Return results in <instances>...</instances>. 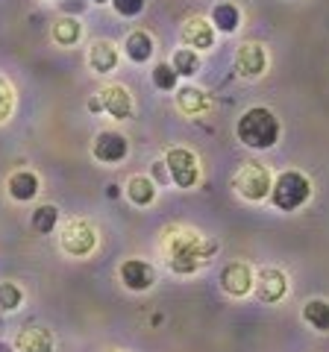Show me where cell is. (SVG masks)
I'll return each mask as SVG.
<instances>
[{"mask_svg": "<svg viewBox=\"0 0 329 352\" xmlns=\"http://www.w3.org/2000/svg\"><path fill=\"white\" fill-rule=\"evenodd\" d=\"M162 250H164V261L177 276H189L197 273L217 252V241L203 238L197 229H185V226H171L162 238Z\"/></svg>", "mask_w": 329, "mask_h": 352, "instance_id": "6da1fadb", "label": "cell"}, {"mask_svg": "<svg viewBox=\"0 0 329 352\" xmlns=\"http://www.w3.org/2000/svg\"><path fill=\"white\" fill-rule=\"evenodd\" d=\"M279 132H282V126H279L277 115H273L270 109H265V106L247 109V112L238 118V124H235L238 141L244 147H250V150H270L279 141Z\"/></svg>", "mask_w": 329, "mask_h": 352, "instance_id": "7a4b0ae2", "label": "cell"}, {"mask_svg": "<svg viewBox=\"0 0 329 352\" xmlns=\"http://www.w3.org/2000/svg\"><path fill=\"white\" fill-rule=\"evenodd\" d=\"M268 197L279 212H297V208L312 197V182H309V176H303L300 170H285L270 182Z\"/></svg>", "mask_w": 329, "mask_h": 352, "instance_id": "3957f363", "label": "cell"}, {"mask_svg": "<svg viewBox=\"0 0 329 352\" xmlns=\"http://www.w3.org/2000/svg\"><path fill=\"white\" fill-rule=\"evenodd\" d=\"M59 247L65 256L71 258H85L92 256L94 247H97V229L83 217H74L62 226V235H59Z\"/></svg>", "mask_w": 329, "mask_h": 352, "instance_id": "277c9868", "label": "cell"}, {"mask_svg": "<svg viewBox=\"0 0 329 352\" xmlns=\"http://www.w3.org/2000/svg\"><path fill=\"white\" fill-rule=\"evenodd\" d=\"M162 162L177 188H194V185L200 182V162H197V156L189 147H171Z\"/></svg>", "mask_w": 329, "mask_h": 352, "instance_id": "5b68a950", "label": "cell"}, {"mask_svg": "<svg viewBox=\"0 0 329 352\" xmlns=\"http://www.w3.org/2000/svg\"><path fill=\"white\" fill-rule=\"evenodd\" d=\"M233 188L244 197V200L259 203V200H265V197L270 194V173H268L265 164L247 162V164H241L238 168L235 179H233Z\"/></svg>", "mask_w": 329, "mask_h": 352, "instance_id": "8992f818", "label": "cell"}, {"mask_svg": "<svg viewBox=\"0 0 329 352\" xmlns=\"http://www.w3.org/2000/svg\"><path fill=\"white\" fill-rule=\"evenodd\" d=\"M127 153H129L127 135H120V132H115V129L97 132V138H94V144H92V156L100 162V164H118V162H124Z\"/></svg>", "mask_w": 329, "mask_h": 352, "instance_id": "52a82bcc", "label": "cell"}, {"mask_svg": "<svg viewBox=\"0 0 329 352\" xmlns=\"http://www.w3.org/2000/svg\"><path fill=\"white\" fill-rule=\"evenodd\" d=\"M253 291L265 305H273L288 294V276L279 267H262L253 276Z\"/></svg>", "mask_w": 329, "mask_h": 352, "instance_id": "ba28073f", "label": "cell"}, {"mask_svg": "<svg viewBox=\"0 0 329 352\" xmlns=\"http://www.w3.org/2000/svg\"><path fill=\"white\" fill-rule=\"evenodd\" d=\"M118 276H120V282H124V288L141 294V291L153 288V282H156V270H153V264L145 261V258H127L118 267Z\"/></svg>", "mask_w": 329, "mask_h": 352, "instance_id": "9c48e42d", "label": "cell"}, {"mask_svg": "<svg viewBox=\"0 0 329 352\" xmlns=\"http://www.w3.org/2000/svg\"><path fill=\"white\" fill-rule=\"evenodd\" d=\"M97 100H100V112H106L115 120H127L133 118V94L127 91L124 85H106L97 91Z\"/></svg>", "mask_w": 329, "mask_h": 352, "instance_id": "30bf717a", "label": "cell"}, {"mask_svg": "<svg viewBox=\"0 0 329 352\" xmlns=\"http://www.w3.org/2000/svg\"><path fill=\"white\" fill-rule=\"evenodd\" d=\"M180 38L185 47H191V50H212L215 47V27H212V21L209 18H200V15H194L189 18L182 24L180 30Z\"/></svg>", "mask_w": 329, "mask_h": 352, "instance_id": "8fae6325", "label": "cell"}, {"mask_svg": "<svg viewBox=\"0 0 329 352\" xmlns=\"http://www.w3.org/2000/svg\"><path fill=\"white\" fill-rule=\"evenodd\" d=\"M235 68L244 80H256V76L265 74L268 68V53L259 41H244L235 53Z\"/></svg>", "mask_w": 329, "mask_h": 352, "instance_id": "7c38bea8", "label": "cell"}, {"mask_svg": "<svg viewBox=\"0 0 329 352\" xmlns=\"http://www.w3.org/2000/svg\"><path fill=\"white\" fill-rule=\"evenodd\" d=\"M217 279H221V288L229 296H247L253 291V270L247 261H229Z\"/></svg>", "mask_w": 329, "mask_h": 352, "instance_id": "4fadbf2b", "label": "cell"}, {"mask_svg": "<svg viewBox=\"0 0 329 352\" xmlns=\"http://www.w3.org/2000/svg\"><path fill=\"white\" fill-rule=\"evenodd\" d=\"M6 191H9V197H12V200L30 203V200H36V197H39L41 182H39V176L32 173V170L21 168V170H15V173L6 179Z\"/></svg>", "mask_w": 329, "mask_h": 352, "instance_id": "5bb4252c", "label": "cell"}, {"mask_svg": "<svg viewBox=\"0 0 329 352\" xmlns=\"http://www.w3.org/2000/svg\"><path fill=\"white\" fill-rule=\"evenodd\" d=\"M89 68L94 74H112L118 68V47L109 38H94L89 44Z\"/></svg>", "mask_w": 329, "mask_h": 352, "instance_id": "9a60e30c", "label": "cell"}, {"mask_svg": "<svg viewBox=\"0 0 329 352\" xmlns=\"http://www.w3.org/2000/svg\"><path fill=\"white\" fill-rule=\"evenodd\" d=\"M124 53H127L129 62L145 65V62L153 59V53H156V41H153V36L147 30H133L124 38Z\"/></svg>", "mask_w": 329, "mask_h": 352, "instance_id": "2e32d148", "label": "cell"}, {"mask_svg": "<svg viewBox=\"0 0 329 352\" xmlns=\"http://www.w3.org/2000/svg\"><path fill=\"white\" fill-rule=\"evenodd\" d=\"M12 346L15 352H53V335L41 326H27L18 332Z\"/></svg>", "mask_w": 329, "mask_h": 352, "instance_id": "e0dca14e", "label": "cell"}, {"mask_svg": "<svg viewBox=\"0 0 329 352\" xmlns=\"http://www.w3.org/2000/svg\"><path fill=\"white\" fill-rule=\"evenodd\" d=\"M177 106L182 115H203V112H209L212 100L197 85H177Z\"/></svg>", "mask_w": 329, "mask_h": 352, "instance_id": "ac0fdd59", "label": "cell"}, {"mask_svg": "<svg viewBox=\"0 0 329 352\" xmlns=\"http://www.w3.org/2000/svg\"><path fill=\"white\" fill-rule=\"evenodd\" d=\"M127 197H129V203L138 206V208H145L150 206L153 200H156V182L150 179V176H129V182H127Z\"/></svg>", "mask_w": 329, "mask_h": 352, "instance_id": "d6986e66", "label": "cell"}, {"mask_svg": "<svg viewBox=\"0 0 329 352\" xmlns=\"http://www.w3.org/2000/svg\"><path fill=\"white\" fill-rule=\"evenodd\" d=\"M50 36H53V41H56L59 47H74V44L83 38V24H80L76 18L65 15V18H59V21H53Z\"/></svg>", "mask_w": 329, "mask_h": 352, "instance_id": "ffe728a7", "label": "cell"}, {"mask_svg": "<svg viewBox=\"0 0 329 352\" xmlns=\"http://www.w3.org/2000/svg\"><path fill=\"white\" fill-rule=\"evenodd\" d=\"M212 27H215V32H235L238 27H241V12H238V6L235 3H229V0H224V3H217L215 9H212Z\"/></svg>", "mask_w": 329, "mask_h": 352, "instance_id": "44dd1931", "label": "cell"}, {"mask_svg": "<svg viewBox=\"0 0 329 352\" xmlns=\"http://www.w3.org/2000/svg\"><path fill=\"white\" fill-rule=\"evenodd\" d=\"M303 320L309 323L315 332L329 335V300H309L303 305Z\"/></svg>", "mask_w": 329, "mask_h": 352, "instance_id": "7402d4cb", "label": "cell"}, {"mask_svg": "<svg viewBox=\"0 0 329 352\" xmlns=\"http://www.w3.org/2000/svg\"><path fill=\"white\" fill-rule=\"evenodd\" d=\"M56 223H59V208L50 206V203L39 206L36 212H32V217H30V226H32V232L36 235H50L53 229H56Z\"/></svg>", "mask_w": 329, "mask_h": 352, "instance_id": "603a6c76", "label": "cell"}, {"mask_svg": "<svg viewBox=\"0 0 329 352\" xmlns=\"http://www.w3.org/2000/svg\"><path fill=\"white\" fill-rule=\"evenodd\" d=\"M171 68L177 71V76H194L200 71V53L191 50V47H180L173 50L171 56Z\"/></svg>", "mask_w": 329, "mask_h": 352, "instance_id": "cb8c5ba5", "label": "cell"}, {"mask_svg": "<svg viewBox=\"0 0 329 352\" xmlns=\"http://www.w3.org/2000/svg\"><path fill=\"white\" fill-rule=\"evenodd\" d=\"M24 302V291L15 282H0V311H18Z\"/></svg>", "mask_w": 329, "mask_h": 352, "instance_id": "d4e9b609", "label": "cell"}, {"mask_svg": "<svg viewBox=\"0 0 329 352\" xmlns=\"http://www.w3.org/2000/svg\"><path fill=\"white\" fill-rule=\"evenodd\" d=\"M177 82H180V76L171 68V62H159L156 68H153V85H156L159 91H177Z\"/></svg>", "mask_w": 329, "mask_h": 352, "instance_id": "484cf974", "label": "cell"}, {"mask_svg": "<svg viewBox=\"0 0 329 352\" xmlns=\"http://www.w3.org/2000/svg\"><path fill=\"white\" fill-rule=\"evenodd\" d=\"M12 109H15V91L3 76H0V124H6L12 118Z\"/></svg>", "mask_w": 329, "mask_h": 352, "instance_id": "4316f807", "label": "cell"}, {"mask_svg": "<svg viewBox=\"0 0 329 352\" xmlns=\"http://www.w3.org/2000/svg\"><path fill=\"white\" fill-rule=\"evenodd\" d=\"M109 3H112V9L120 18H136V15L145 12L147 0H109Z\"/></svg>", "mask_w": 329, "mask_h": 352, "instance_id": "83f0119b", "label": "cell"}, {"mask_svg": "<svg viewBox=\"0 0 329 352\" xmlns=\"http://www.w3.org/2000/svg\"><path fill=\"white\" fill-rule=\"evenodd\" d=\"M153 176H156L153 182H168V179H171V176H168V168H164V162H156V164H153Z\"/></svg>", "mask_w": 329, "mask_h": 352, "instance_id": "f1b7e54d", "label": "cell"}, {"mask_svg": "<svg viewBox=\"0 0 329 352\" xmlns=\"http://www.w3.org/2000/svg\"><path fill=\"white\" fill-rule=\"evenodd\" d=\"M89 112H100V100H97V97H92V100H89Z\"/></svg>", "mask_w": 329, "mask_h": 352, "instance_id": "f546056e", "label": "cell"}, {"mask_svg": "<svg viewBox=\"0 0 329 352\" xmlns=\"http://www.w3.org/2000/svg\"><path fill=\"white\" fill-rule=\"evenodd\" d=\"M0 352H15V346L6 344V340H0Z\"/></svg>", "mask_w": 329, "mask_h": 352, "instance_id": "4dcf8cb0", "label": "cell"}, {"mask_svg": "<svg viewBox=\"0 0 329 352\" xmlns=\"http://www.w3.org/2000/svg\"><path fill=\"white\" fill-rule=\"evenodd\" d=\"M92 3H109V0H92Z\"/></svg>", "mask_w": 329, "mask_h": 352, "instance_id": "1f68e13d", "label": "cell"}, {"mask_svg": "<svg viewBox=\"0 0 329 352\" xmlns=\"http://www.w3.org/2000/svg\"><path fill=\"white\" fill-rule=\"evenodd\" d=\"M112 352H118V349H112Z\"/></svg>", "mask_w": 329, "mask_h": 352, "instance_id": "d6a6232c", "label": "cell"}]
</instances>
